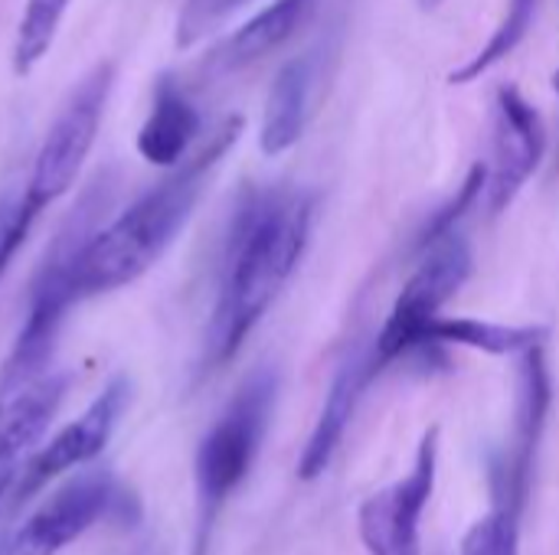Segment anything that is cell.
Instances as JSON below:
<instances>
[{"mask_svg": "<svg viewBox=\"0 0 559 555\" xmlns=\"http://www.w3.org/2000/svg\"><path fill=\"white\" fill-rule=\"evenodd\" d=\"M314 216V193L298 186H259L239 200L206 324L203 373L223 370L278 301L311 245Z\"/></svg>", "mask_w": 559, "mask_h": 555, "instance_id": "cell-1", "label": "cell"}, {"mask_svg": "<svg viewBox=\"0 0 559 555\" xmlns=\"http://www.w3.org/2000/svg\"><path fill=\"white\" fill-rule=\"evenodd\" d=\"M239 134H242V118L229 114L200 144L197 154L170 167V177L154 183L118 219H111L105 229H95L82 242V249L72 258L75 301L134 285L164 258V252L190 222L197 203L206 193V183L213 180L216 167L233 150Z\"/></svg>", "mask_w": 559, "mask_h": 555, "instance_id": "cell-2", "label": "cell"}, {"mask_svg": "<svg viewBox=\"0 0 559 555\" xmlns=\"http://www.w3.org/2000/svg\"><path fill=\"white\" fill-rule=\"evenodd\" d=\"M278 402V373L272 366L255 370L226 412L203 435L193 458V484H197V555L206 553L213 536V523L226 500L249 478L259 448L265 442L272 412Z\"/></svg>", "mask_w": 559, "mask_h": 555, "instance_id": "cell-3", "label": "cell"}, {"mask_svg": "<svg viewBox=\"0 0 559 555\" xmlns=\"http://www.w3.org/2000/svg\"><path fill=\"white\" fill-rule=\"evenodd\" d=\"M468 275H472V245L462 236V229L419 255L416 272L396 294L380 334L370 343L380 370L429 353L426 347L429 330L442 317V307L465 288Z\"/></svg>", "mask_w": 559, "mask_h": 555, "instance_id": "cell-4", "label": "cell"}, {"mask_svg": "<svg viewBox=\"0 0 559 555\" xmlns=\"http://www.w3.org/2000/svg\"><path fill=\"white\" fill-rule=\"evenodd\" d=\"M111 85H115V62H98L72 88L69 101L49 124V131L36 150L33 173L23 190V200L33 203L39 213L75 186L82 164L88 160L92 144L98 137Z\"/></svg>", "mask_w": 559, "mask_h": 555, "instance_id": "cell-5", "label": "cell"}, {"mask_svg": "<svg viewBox=\"0 0 559 555\" xmlns=\"http://www.w3.org/2000/svg\"><path fill=\"white\" fill-rule=\"evenodd\" d=\"M108 517H118L124 523L138 520L134 494L124 484H118L108 471L82 474L59 487L13 533V555H59Z\"/></svg>", "mask_w": 559, "mask_h": 555, "instance_id": "cell-6", "label": "cell"}, {"mask_svg": "<svg viewBox=\"0 0 559 555\" xmlns=\"http://www.w3.org/2000/svg\"><path fill=\"white\" fill-rule=\"evenodd\" d=\"M439 425L426 429L406 478L370 494L357 510V530L367 555H423L419 527L439 478Z\"/></svg>", "mask_w": 559, "mask_h": 555, "instance_id": "cell-7", "label": "cell"}, {"mask_svg": "<svg viewBox=\"0 0 559 555\" xmlns=\"http://www.w3.org/2000/svg\"><path fill=\"white\" fill-rule=\"evenodd\" d=\"M550 402H554V383H550L547 353H544V347H534V350L518 357L514 435H511L508 451L498 455L491 464V487H495L498 507H511V510L524 514L537 451H540L544 429L550 419Z\"/></svg>", "mask_w": 559, "mask_h": 555, "instance_id": "cell-8", "label": "cell"}, {"mask_svg": "<svg viewBox=\"0 0 559 555\" xmlns=\"http://www.w3.org/2000/svg\"><path fill=\"white\" fill-rule=\"evenodd\" d=\"M547 154V128L540 111L514 88L501 85L495 92V134L491 157L485 160V203L495 216L511 209L527 180L537 173Z\"/></svg>", "mask_w": 559, "mask_h": 555, "instance_id": "cell-9", "label": "cell"}, {"mask_svg": "<svg viewBox=\"0 0 559 555\" xmlns=\"http://www.w3.org/2000/svg\"><path fill=\"white\" fill-rule=\"evenodd\" d=\"M128 402H131V383L124 376H115L75 422H69L52 442H46L39 451H33V458L26 461V468L13 487V500L20 504V500L33 497L39 487H46L49 481L98 458L108 448L121 415L128 412Z\"/></svg>", "mask_w": 559, "mask_h": 555, "instance_id": "cell-10", "label": "cell"}, {"mask_svg": "<svg viewBox=\"0 0 559 555\" xmlns=\"http://www.w3.org/2000/svg\"><path fill=\"white\" fill-rule=\"evenodd\" d=\"M383 370L377 366L370 343H357L347 353V360L337 366V373L331 379L321 415H318V422H314V429L308 435V445H305V451L298 458V481H305V484L318 481L331 468V461H334V455H337V448H341V442L347 435V425H350L364 393L370 389V383Z\"/></svg>", "mask_w": 559, "mask_h": 555, "instance_id": "cell-11", "label": "cell"}, {"mask_svg": "<svg viewBox=\"0 0 559 555\" xmlns=\"http://www.w3.org/2000/svg\"><path fill=\"white\" fill-rule=\"evenodd\" d=\"M69 389L66 373H46L39 383L13 396L7 406H0V504L10 494L33 458V448L39 445L43 432L56 419L62 399Z\"/></svg>", "mask_w": 559, "mask_h": 555, "instance_id": "cell-12", "label": "cell"}, {"mask_svg": "<svg viewBox=\"0 0 559 555\" xmlns=\"http://www.w3.org/2000/svg\"><path fill=\"white\" fill-rule=\"evenodd\" d=\"M318 85H321V52H301L278 69L259 128V147L265 157H282L301 141L308 118L314 111Z\"/></svg>", "mask_w": 559, "mask_h": 555, "instance_id": "cell-13", "label": "cell"}, {"mask_svg": "<svg viewBox=\"0 0 559 555\" xmlns=\"http://www.w3.org/2000/svg\"><path fill=\"white\" fill-rule=\"evenodd\" d=\"M200 111L190 101L187 88L174 75H160L154 82V98L151 111L138 131V154L151 167H177L187 154L190 144L200 134Z\"/></svg>", "mask_w": 559, "mask_h": 555, "instance_id": "cell-14", "label": "cell"}, {"mask_svg": "<svg viewBox=\"0 0 559 555\" xmlns=\"http://www.w3.org/2000/svg\"><path fill=\"white\" fill-rule=\"evenodd\" d=\"M318 0H272L239 29H233L210 56V69L216 75H229L255 65L259 59L282 49L314 13Z\"/></svg>", "mask_w": 559, "mask_h": 555, "instance_id": "cell-15", "label": "cell"}, {"mask_svg": "<svg viewBox=\"0 0 559 555\" xmlns=\"http://www.w3.org/2000/svg\"><path fill=\"white\" fill-rule=\"evenodd\" d=\"M550 330L544 324H495L478 317H439L429 330V353L445 347L481 350L491 357H521L534 347H544Z\"/></svg>", "mask_w": 559, "mask_h": 555, "instance_id": "cell-16", "label": "cell"}, {"mask_svg": "<svg viewBox=\"0 0 559 555\" xmlns=\"http://www.w3.org/2000/svg\"><path fill=\"white\" fill-rule=\"evenodd\" d=\"M537 3L540 0H508V10L501 16V23L495 26V33L488 36V43L462 65L449 75L452 85H468L478 82L481 75H488L495 65H501L504 59H511L518 52V46L527 39L531 23L537 16Z\"/></svg>", "mask_w": 559, "mask_h": 555, "instance_id": "cell-17", "label": "cell"}, {"mask_svg": "<svg viewBox=\"0 0 559 555\" xmlns=\"http://www.w3.org/2000/svg\"><path fill=\"white\" fill-rule=\"evenodd\" d=\"M72 0H23V13L16 23V36H13V75L26 79L52 49V39L66 20Z\"/></svg>", "mask_w": 559, "mask_h": 555, "instance_id": "cell-18", "label": "cell"}, {"mask_svg": "<svg viewBox=\"0 0 559 555\" xmlns=\"http://www.w3.org/2000/svg\"><path fill=\"white\" fill-rule=\"evenodd\" d=\"M462 555H521V514L495 504V510L465 533Z\"/></svg>", "mask_w": 559, "mask_h": 555, "instance_id": "cell-19", "label": "cell"}, {"mask_svg": "<svg viewBox=\"0 0 559 555\" xmlns=\"http://www.w3.org/2000/svg\"><path fill=\"white\" fill-rule=\"evenodd\" d=\"M249 0H187L177 20V46L190 49L193 43H200L206 33H213L223 20H229L239 7H246Z\"/></svg>", "mask_w": 559, "mask_h": 555, "instance_id": "cell-20", "label": "cell"}, {"mask_svg": "<svg viewBox=\"0 0 559 555\" xmlns=\"http://www.w3.org/2000/svg\"><path fill=\"white\" fill-rule=\"evenodd\" d=\"M36 219H39V209L33 203H26L23 196L10 206H0V278L7 275L16 252L23 249Z\"/></svg>", "mask_w": 559, "mask_h": 555, "instance_id": "cell-21", "label": "cell"}, {"mask_svg": "<svg viewBox=\"0 0 559 555\" xmlns=\"http://www.w3.org/2000/svg\"><path fill=\"white\" fill-rule=\"evenodd\" d=\"M442 3H449V0H419V10H423V13H436Z\"/></svg>", "mask_w": 559, "mask_h": 555, "instance_id": "cell-22", "label": "cell"}, {"mask_svg": "<svg viewBox=\"0 0 559 555\" xmlns=\"http://www.w3.org/2000/svg\"><path fill=\"white\" fill-rule=\"evenodd\" d=\"M0 555H13V536H0Z\"/></svg>", "mask_w": 559, "mask_h": 555, "instance_id": "cell-23", "label": "cell"}, {"mask_svg": "<svg viewBox=\"0 0 559 555\" xmlns=\"http://www.w3.org/2000/svg\"><path fill=\"white\" fill-rule=\"evenodd\" d=\"M554 88H557V95H559V69H557V75H554Z\"/></svg>", "mask_w": 559, "mask_h": 555, "instance_id": "cell-24", "label": "cell"}]
</instances>
